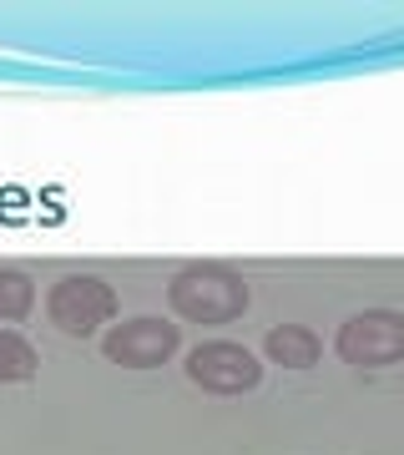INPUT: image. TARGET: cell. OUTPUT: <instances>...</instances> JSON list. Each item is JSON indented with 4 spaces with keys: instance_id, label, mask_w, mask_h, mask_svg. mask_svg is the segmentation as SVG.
I'll return each instance as SVG.
<instances>
[{
    "instance_id": "1",
    "label": "cell",
    "mask_w": 404,
    "mask_h": 455,
    "mask_svg": "<svg viewBox=\"0 0 404 455\" xmlns=\"http://www.w3.org/2000/svg\"><path fill=\"white\" fill-rule=\"evenodd\" d=\"M167 304L178 319L187 324H202V329H218V324H233L248 314V283H242L233 268H218V263H193V268H178L172 283H167Z\"/></svg>"
},
{
    "instance_id": "2",
    "label": "cell",
    "mask_w": 404,
    "mask_h": 455,
    "mask_svg": "<svg viewBox=\"0 0 404 455\" xmlns=\"http://www.w3.org/2000/svg\"><path fill=\"white\" fill-rule=\"evenodd\" d=\"M46 319L71 339H86L116 319V289L97 274H66L46 293Z\"/></svg>"
},
{
    "instance_id": "3",
    "label": "cell",
    "mask_w": 404,
    "mask_h": 455,
    "mask_svg": "<svg viewBox=\"0 0 404 455\" xmlns=\"http://www.w3.org/2000/svg\"><path fill=\"white\" fill-rule=\"evenodd\" d=\"M334 355L349 370H384L404 359V314L394 309H364L354 319H344L334 334Z\"/></svg>"
},
{
    "instance_id": "4",
    "label": "cell",
    "mask_w": 404,
    "mask_h": 455,
    "mask_svg": "<svg viewBox=\"0 0 404 455\" xmlns=\"http://www.w3.org/2000/svg\"><path fill=\"white\" fill-rule=\"evenodd\" d=\"M178 324L167 319H152V314H137V319H122L101 334V355L122 364V370H162L167 359L178 355Z\"/></svg>"
},
{
    "instance_id": "5",
    "label": "cell",
    "mask_w": 404,
    "mask_h": 455,
    "mask_svg": "<svg viewBox=\"0 0 404 455\" xmlns=\"http://www.w3.org/2000/svg\"><path fill=\"white\" fill-rule=\"evenodd\" d=\"M187 379L208 395H248V390H258L263 364L253 349H242L233 339H208L187 355Z\"/></svg>"
},
{
    "instance_id": "6",
    "label": "cell",
    "mask_w": 404,
    "mask_h": 455,
    "mask_svg": "<svg viewBox=\"0 0 404 455\" xmlns=\"http://www.w3.org/2000/svg\"><path fill=\"white\" fill-rule=\"evenodd\" d=\"M263 355L273 359V364H283V370H313L323 344L308 324H273L268 339H263Z\"/></svg>"
},
{
    "instance_id": "7",
    "label": "cell",
    "mask_w": 404,
    "mask_h": 455,
    "mask_svg": "<svg viewBox=\"0 0 404 455\" xmlns=\"http://www.w3.org/2000/svg\"><path fill=\"white\" fill-rule=\"evenodd\" d=\"M41 374V355H36V344L26 334H11V329H0V385H26Z\"/></svg>"
},
{
    "instance_id": "8",
    "label": "cell",
    "mask_w": 404,
    "mask_h": 455,
    "mask_svg": "<svg viewBox=\"0 0 404 455\" xmlns=\"http://www.w3.org/2000/svg\"><path fill=\"white\" fill-rule=\"evenodd\" d=\"M36 309V283L16 268H0V324H16Z\"/></svg>"
}]
</instances>
